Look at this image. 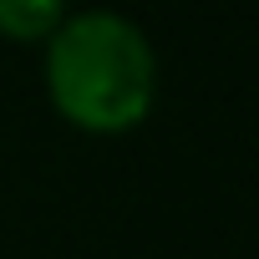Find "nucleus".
I'll list each match as a JSON object with an SVG mask.
<instances>
[{
  "label": "nucleus",
  "mask_w": 259,
  "mask_h": 259,
  "mask_svg": "<svg viewBox=\"0 0 259 259\" xmlns=\"http://www.w3.org/2000/svg\"><path fill=\"white\" fill-rule=\"evenodd\" d=\"M51 107L81 133H127L153 112L158 56L148 31L112 6L66 11L46 36Z\"/></svg>",
  "instance_id": "1"
},
{
  "label": "nucleus",
  "mask_w": 259,
  "mask_h": 259,
  "mask_svg": "<svg viewBox=\"0 0 259 259\" xmlns=\"http://www.w3.org/2000/svg\"><path fill=\"white\" fill-rule=\"evenodd\" d=\"M66 21V6L56 0H0V36L11 41H46Z\"/></svg>",
  "instance_id": "2"
}]
</instances>
